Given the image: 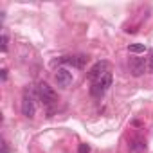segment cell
I'll list each match as a JSON object with an SVG mask.
<instances>
[{
    "mask_svg": "<svg viewBox=\"0 0 153 153\" xmlns=\"http://www.w3.org/2000/svg\"><path fill=\"white\" fill-rule=\"evenodd\" d=\"M110 87H112V72H106L105 76H101L99 79L92 81V85H90V94H92V97L101 99V97L108 92Z\"/></svg>",
    "mask_w": 153,
    "mask_h": 153,
    "instance_id": "6da1fadb",
    "label": "cell"
},
{
    "mask_svg": "<svg viewBox=\"0 0 153 153\" xmlns=\"http://www.w3.org/2000/svg\"><path fill=\"white\" fill-rule=\"evenodd\" d=\"M36 94H38L40 101H42L45 106H52V105L56 103V99H58V96H56V92L52 90V87H49V83H45V81L38 83Z\"/></svg>",
    "mask_w": 153,
    "mask_h": 153,
    "instance_id": "7a4b0ae2",
    "label": "cell"
},
{
    "mask_svg": "<svg viewBox=\"0 0 153 153\" xmlns=\"http://www.w3.org/2000/svg\"><path fill=\"white\" fill-rule=\"evenodd\" d=\"M130 72L135 76V78H139V76H142L144 72H148V59L137 56V58H131L130 59Z\"/></svg>",
    "mask_w": 153,
    "mask_h": 153,
    "instance_id": "3957f363",
    "label": "cell"
},
{
    "mask_svg": "<svg viewBox=\"0 0 153 153\" xmlns=\"http://www.w3.org/2000/svg\"><path fill=\"white\" fill-rule=\"evenodd\" d=\"M34 112H36V106H34V101H33V96L29 90H24V97H22V114L29 119L34 117Z\"/></svg>",
    "mask_w": 153,
    "mask_h": 153,
    "instance_id": "277c9868",
    "label": "cell"
},
{
    "mask_svg": "<svg viewBox=\"0 0 153 153\" xmlns=\"http://www.w3.org/2000/svg\"><path fill=\"white\" fill-rule=\"evenodd\" d=\"M72 72L68 70V68H65V67H59L58 70H56V83H58V87H61V88H67V87H70L72 85Z\"/></svg>",
    "mask_w": 153,
    "mask_h": 153,
    "instance_id": "5b68a950",
    "label": "cell"
},
{
    "mask_svg": "<svg viewBox=\"0 0 153 153\" xmlns=\"http://www.w3.org/2000/svg\"><path fill=\"white\" fill-rule=\"evenodd\" d=\"M106 72H110V63L108 61H97L88 70V78H90V81H96V79L101 78V76H105Z\"/></svg>",
    "mask_w": 153,
    "mask_h": 153,
    "instance_id": "8992f818",
    "label": "cell"
},
{
    "mask_svg": "<svg viewBox=\"0 0 153 153\" xmlns=\"http://www.w3.org/2000/svg\"><path fill=\"white\" fill-rule=\"evenodd\" d=\"M59 61H61V63H65V65H72V67L83 68V67H85V63L88 61V58H87V56H65V58H61Z\"/></svg>",
    "mask_w": 153,
    "mask_h": 153,
    "instance_id": "52a82bcc",
    "label": "cell"
},
{
    "mask_svg": "<svg viewBox=\"0 0 153 153\" xmlns=\"http://www.w3.org/2000/svg\"><path fill=\"white\" fill-rule=\"evenodd\" d=\"M128 51L133 52V54H144V52L148 51V47H146L144 43H131V45L128 47Z\"/></svg>",
    "mask_w": 153,
    "mask_h": 153,
    "instance_id": "ba28073f",
    "label": "cell"
},
{
    "mask_svg": "<svg viewBox=\"0 0 153 153\" xmlns=\"http://www.w3.org/2000/svg\"><path fill=\"white\" fill-rule=\"evenodd\" d=\"M144 148H146V144H144L142 140H135V144L131 146V149H133V151H139V149H144Z\"/></svg>",
    "mask_w": 153,
    "mask_h": 153,
    "instance_id": "9c48e42d",
    "label": "cell"
},
{
    "mask_svg": "<svg viewBox=\"0 0 153 153\" xmlns=\"http://www.w3.org/2000/svg\"><path fill=\"white\" fill-rule=\"evenodd\" d=\"M148 72H153V49L149 51V56H148Z\"/></svg>",
    "mask_w": 153,
    "mask_h": 153,
    "instance_id": "30bf717a",
    "label": "cell"
},
{
    "mask_svg": "<svg viewBox=\"0 0 153 153\" xmlns=\"http://www.w3.org/2000/svg\"><path fill=\"white\" fill-rule=\"evenodd\" d=\"M78 153H90V146H88V144H79Z\"/></svg>",
    "mask_w": 153,
    "mask_h": 153,
    "instance_id": "8fae6325",
    "label": "cell"
},
{
    "mask_svg": "<svg viewBox=\"0 0 153 153\" xmlns=\"http://www.w3.org/2000/svg\"><path fill=\"white\" fill-rule=\"evenodd\" d=\"M2 52H7V36L2 34Z\"/></svg>",
    "mask_w": 153,
    "mask_h": 153,
    "instance_id": "7c38bea8",
    "label": "cell"
},
{
    "mask_svg": "<svg viewBox=\"0 0 153 153\" xmlns=\"http://www.w3.org/2000/svg\"><path fill=\"white\" fill-rule=\"evenodd\" d=\"M2 153H9V148H7V142L2 140Z\"/></svg>",
    "mask_w": 153,
    "mask_h": 153,
    "instance_id": "4fadbf2b",
    "label": "cell"
},
{
    "mask_svg": "<svg viewBox=\"0 0 153 153\" xmlns=\"http://www.w3.org/2000/svg\"><path fill=\"white\" fill-rule=\"evenodd\" d=\"M6 79H7V70L2 68V81H6Z\"/></svg>",
    "mask_w": 153,
    "mask_h": 153,
    "instance_id": "5bb4252c",
    "label": "cell"
}]
</instances>
